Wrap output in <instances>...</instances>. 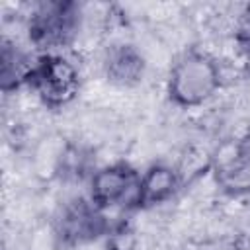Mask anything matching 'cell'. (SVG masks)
<instances>
[{
    "label": "cell",
    "mask_w": 250,
    "mask_h": 250,
    "mask_svg": "<svg viewBox=\"0 0 250 250\" xmlns=\"http://www.w3.org/2000/svg\"><path fill=\"white\" fill-rule=\"evenodd\" d=\"M223 84L219 61L199 49L180 53L168 72L166 90L170 100L180 107H197L209 102Z\"/></svg>",
    "instance_id": "6da1fadb"
},
{
    "label": "cell",
    "mask_w": 250,
    "mask_h": 250,
    "mask_svg": "<svg viewBox=\"0 0 250 250\" xmlns=\"http://www.w3.org/2000/svg\"><path fill=\"white\" fill-rule=\"evenodd\" d=\"M80 6L72 2H39L31 8L25 29L29 43L47 53H62L80 29Z\"/></svg>",
    "instance_id": "7a4b0ae2"
},
{
    "label": "cell",
    "mask_w": 250,
    "mask_h": 250,
    "mask_svg": "<svg viewBox=\"0 0 250 250\" xmlns=\"http://www.w3.org/2000/svg\"><path fill=\"white\" fill-rule=\"evenodd\" d=\"M80 68L78 64L64 53H47L39 55L27 86L37 100L53 109L64 107L80 92Z\"/></svg>",
    "instance_id": "3957f363"
},
{
    "label": "cell",
    "mask_w": 250,
    "mask_h": 250,
    "mask_svg": "<svg viewBox=\"0 0 250 250\" xmlns=\"http://www.w3.org/2000/svg\"><path fill=\"white\" fill-rule=\"evenodd\" d=\"M104 213L105 211L100 209L90 197L64 203L53 221L55 240L61 246H84L96 240L107 230Z\"/></svg>",
    "instance_id": "277c9868"
},
{
    "label": "cell",
    "mask_w": 250,
    "mask_h": 250,
    "mask_svg": "<svg viewBox=\"0 0 250 250\" xmlns=\"http://www.w3.org/2000/svg\"><path fill=\"white\" fill-rule=\"evenodd\" d=\"M141 172L127 162L105 164L90 176V199L104 211L115 207H137Z\"/></svg>",
    "instance_id": "5b68a950"
},
{
    "label": "cell",
    "mask_w": 250,
    "mask_h": 250,
    "mask_svg": "<svg viewBox=\"0 0 250 250\" xmlns=\"http://www.w3.org/2000/svg\"><path fill=\"white\" fill-rule=\"evenodd\" d=\"M213 178L230 197L250 195V146L234 145L221 150L213 160Z\"/></svg>",
    "instance_id": "8992f818"
},
{
    "label": "cell",
    "mask_w": 250,
    "mask_h": 250,
    "mask_svg": "<svg viewBox=\"0 0 250 250\" xmlns=\"http://www.w3.org/2000/svg\"><path fill=\"white\" fill-rule=\"evenodd\" d=\"M102 70L113 86L133 88L145 78L146 59L135 45L125 41H115L107 45L104 51Z\"/></svg>",
    "instance_id": "52a82bcc"
},
{
    "label": "cell",
    "mask_w": 250,
    "mask_h": 250,
    "mask_svg": "<svg viewBox=\"0 0 250 250\" xmlns=\"http://www.w3.org/2000/svg\"><path fill=\"white\" fill-rule=\"evenodd\" d=\"M182 186V172L178 168L156 162L141 174L139 182V201L137 207H156L170 201Z\"/></svg>",
    "instance_id": "ba28073f"
},
{
    "label": "cell",
    "mask_w": 250,
    "mask_h": 250,
    "mask_svg": "<svg viewBox=\"0 0 250 250\" xmlns=\"http://www.w3.org/2000/svg\"><path fill=\"white\" fill-rule=\"evenodd\" d=\"M37 59H29V55L10 39L2 41V53H0V78L4 92L18 90L20 86H27V80L31 76L33 64Z\"/></svg>",
    "instance_id": "9c48e42d"
},
{
    "label": "cell",
    "mask_w": 250,
    "mask_h": 250,
    "mask_svg": "<svg viewBox=\"0 0 250 250\" xmlns=\"http://www.w3.org/2000/svg\"><path fill=\"white\" fill-rule=\"evenodd\" d=\"M193 250H238V236H213L201 240Z\"/></svg>",
    "instance_id": "30bf717a"
},
{
    "label": "cell",
    "mask_w": 250,
    "mask_h": 250,
    "mask_svg": "<svg viewBox=\"0 0 250 250\" xmlns=\"http://www.w3.org/2000/svg\"><path fill=\"white\" fill-rule=\"evenodd\" d=\"M236 45H238V55H240V61H242V66L244 70L250 74V25L240 29L236 35Z\"/></svg>",
    "instance_id": "8fae6325"
},
{
    "label": "cell",
    "mask_w": 250,
    "mask_h": 250,
    "mask_svg": "<svg viewBox=\"0 0 250 250\" xmlns=\"http://www.w3.org/2000/svg\"><path fill=\"white\" fill-rule=\"evenodd\" d=\"M107 250H135V244H133L131 234L125 232V230L117 232V234L107 242Z\"/></svg>",
    "instance_id": "7c38bea8"
},
{
    "label": "cell",
    "mask_w": 250,
    "mask_h": 250,
    "mask_svg": "<svg viewBox=\"0 0 250 250\" xmlns=\"http://www.w3.org/2000/svg\"><path fill=\"white\" fill-rule=\"evenodd\" d=\"M238 250H250V230L238 236Z\"/></svg>",
    "instance_id": "4fadbf2b"
}]
</instances>
